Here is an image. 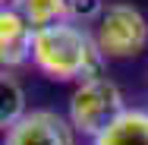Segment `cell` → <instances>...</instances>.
<instances>
[{"instance_id": "1", "label": "cell", "mask_w": 148, "mask_h": 145, "mask_svg": "<svg viewBox=\"0 0 148 145\" xmlns=\"http://www.w3.org/2000/svg\"><path fill=\"white\" fill-rule=\"evenodd\" d=\"M32 63L57 82H85L104 76V57L91 38V29L76 22H60L35 35Z\"/></svg>"}, {"instance_id": "4", "label": "cell", "mask_w": 148, "mask_h": 145, "mask_svg": "<svg viewBox=\"0 0 148 145\" xmlns=\"http://www.w3.org/2000/svg\"><path fill=\"white\" fill-rule=\"evenodd\" d=\"M3 145H76V129L63 114L38 107L29 111L13 129H6Z\"/></svg>"}, {"instance_id": "7", "label": "cell", "mask_w": 148, "mask_h": 145, "mask_svg": "<svg viewBox=\"0 0 148 145\" xmlns=\"http://www.w3.org/2000/svg\"><path fill=\"white\" fill-rule=\"evenodd\" d=\"M6 6L19 10L35 32L69 22V0H10Z\"/></svg>"}, {"instance_id": "5", "label": "cell", "mask_w": 148, "mask_h": 145, "mask_svg": "<svg viewBox=\"0 0 148 145\" xmlns=\"http://www.w3.org/2000/svg\"><path fill=\"white\" fill-rule=\"evenodd\" d=\"M35 35L38 32L29 25V19L19 10L3 6V13H0V60H3V69H16V66L32 60Z\"/></svg>"}, {"instance_id": "8", "label": "cell", "mask_w": 148, "mask_h": 145, "mask_svg": "<svg viewBox=\"0 0 148 145\" xmlns=\"http://www.w3.org/2000/svg\"><path fill=\"white\" fill-rule=\"evenodd\" d=\"M25 114L29 111H25V91H22V85L16 82V76L3 73V79H0V123H3V129H13Z\"/></svg>"}, {"instance_id": "2", "label": "cell", "mask_w": 148, "mask_h": 145, "mask_svg": "<svg viewBox=\"0 0 148 145\" xmlns=\"http://www.w3.org/2000/svg\"><path fill=\"white\" fill-rule=\"evenodd\" d=\"M126 111H129V107H126V101H123L120 85L114 79H107V76H95V79H85V82H79V85L73 88L66 120L73 123L76 133L98 139V136L107 133Z\"/></svg>"}, {"instance_id": "3", "label": "cell", "mask_w": 148, "mask_h": 145, "mask_svg": "<svg viewBox=\"0 0 148 145\" xmlns=\"http://www.w3.org/2000/svg\"><path fill=\"white\" fill-rule=\"evenodd\" d=\"M91 38L104 60L139 57L148 47V19L132 3H107L91 25Z\"/></svg>"}, {"instance_id": "6", "label": "cell", "mask_w": 148, "mask_h": 145, "mask_svg": "<svg viewBox=\"0 0 148 145\" xmlns=\"http://www.w3.org/2000/svg\"><path fill=\"white\" fill-rule=\"evenodd\" d=\"M95 145H148V111H126L107 133L95 139Z\"/></svg>"}]
</instances>
